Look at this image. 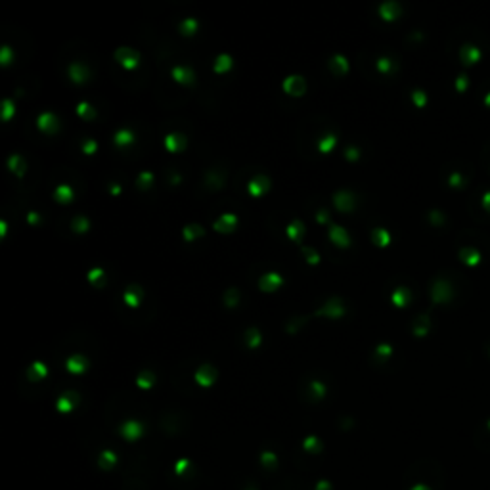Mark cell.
Instances as JSON below:
<instances>
[{"mask_svg": "<svg viewBox=\"0 0 490 490\" xmlns=\"http://www.w3.org/2000/svg\"><path fill=\"white\" fill-rule=\"evenodd\" d=\"M115 60L119 61L124 69H134L140 63V54L130 46H121L115 50Z\"/></svg>", "mask_w": 490, "mask_h": 490, "instance_id": "obj_1", "label": "cell"}, {"mask_svg": "<svg viewBox=\"0 0 490 490\" xmlns=\"http://www.w3.org/2000/svg\"><path fill=\"white\" fill-rule=\"evenodd\" d=\"M283 90L287 92L289 96H295V98H299V96H303L306 92V81L305 77H301V75H289V77H285V81H283Z\"/></svg>", "mask_w": 490, "mask_h": 490, "instance_id": "obj_2", "label": "cell"}, {"mask_svg": "<svg viewBox=\"0 0 490 490\" xmlns=\"http://www.w3.org/2000/svg\"><path fill=\"white\" fill-rule=\"evenodd\" d=\"M333 203L339 211L343 213H350L354 207H356V195L352 192H347V190H341L333 195Z\"/></svg>", "mask_w": 490, "mask_h": 490, "instance_id": "obj_3", "label": "cell"}, {"mask_svg": "<svg viewBox=\"0 0 490 490\" xmlns=\"http://www.w3.org/2000/svg\"><path fill=\"white\" fill-rule=\"evenodd\" d=\"M318 314H320V316H328V318L335 320V318H341V316L345 314V305H343V301H341V299L332 297L326 305L318 310Z\"/></svg>", "mask_w": 490, "mask_h": 490, "instance_id": "obj_4", "label": "cell"}, {"mask_svg": "<svg viewBox=\"0 0 490 490\" xmlns=\"http://www.w3.org/2000/svg\"><path fill=\"white\" fill-rule=\"evenodd\" d=\"M236 226H238V216H236L234 213L220 214L213 224V228L216 230V232H220V234H228V232L236 230Z\"/></svg>", "mask_w": 490, "mask_h": 490, "instance_id": "obj_5", "label": "cell"}, {"mask_svg": "<svg viewBox=\"0 0 490 490\" xmlns=\"http://www.w3.org/2000/svg\"><path fill=\"white\" fill-rule=\"evenodd\" d=\"M247 190H249V193L253 197H261L262 193H266L270 190V180L264 175H259V176H255L251 182L247 184Z\"/></svg>", "mask_w": 490, "mask_h": 490, "instance_id": "obj_6", "label": "cell"}, {"mask_svg": "<svg viewBox=\"0 0 490 490\" xmlns=\"http://www.w3.org/2000/svg\"><path fill=\"white\" fill-rule=\"evenodd\" d=\"M283 283V278L278 274V272H270V274H264L261 280H259V287L264 291V293H272L276 291L280 285Z\"/></svg>", "mask_w": 490, "mask_h": 490, "instance_id": "obj_7", "label": "cell"}, {"mask_svg": "<svg viewBox=\"0 0 490 490\" xmlns=\"http://www.w3.org/2000/svg\"><path fill=\"white\" fill-rule=\"evenodd\" d=\"M216 379V369L213 366H201L195 371V381L201 387H211Z\"/></svg>", "mask_w": 490, "mask_h": 490, "instance_id": "obj_8", "label": "cell"}, {"mask_svg": "<svg viewBox=\"0 0 490 490\" xmlns=\"http://www.w3.org/2000/svg\"><path fill=\"white\" fill-rule=\"evenodd\" d=\"M36 124H38V128L44 130V132H56L58 126H60V121H58V117H56L54 113L46 111V113H40V115H38Z\"/></svg>", "mask_w": 490, "mask_h": 490, "instance_id": "obj_9", "label": "cell"}, {"mask_svg": "<svg viewBox=\"0 0 490 490\" xmlns=\"http://www.w3.org/2000/svg\"><path fill=\"white\" fill-rule=\"evenodd\" d=\"M171 75H173V79H175L176 83H182V85H192V83L195 81L193 71H192L190 67H186V65H176V67H173Z\"/></svg>", "mask_w": 490, "mask_h": 490, "instance_id": "obj_10", "label": "cell"}, {"mask_svg": "<svg viewBox=\"0 0 490 490\" xmlns=\"http://www.w3.org/2000/svg\"><path fill=\"white\" fill-rule=\"evenodd\" d=\"M121 435L126 440H136V438H140V437H142V423H140V421H134V420L124 421L121 427Z\"/></svg>", "mask_w": 490, "mask_h": 490, "instance_id": "obj_11", "label": "cell"}, {"mask_svg": "<svg viewBox=\"0 0 490 490\" xmlns=\"http://www.w3.org/2000/svg\"><path fill=\"white\" fill-rule=\"evenodd\" d=\"M69 77H71L73 83L81 85V83H85L90 77V73H88L87 65H83V63H71L69 65Z\"/></svg>", "mask_w": 490, "mask_h": 490, "instance_id": "obj_12", "label": "cell"}, {"mask_svg": "<svg viewBox=\"0 0 490 490\" xmlns=\"http://www.w3.org/2000/svg\"><path fill=\"white\" fill-rule=\"evenodd\" d=\"M65 366H67V369H69L71 373H83V371H87L88 362H87V358H85L83 354H73V356L67 358Z\"/></svg>", "mask_w": 490, "mask_h": 490, "instance_id": "obj_13", "label": "cell"}, {"mask_svg": "<svg viewBox=\"0 0 490 490\" xmlns=\"http://www.w3.org/2000/svg\"><path fill=\"white\" fill-rule=\"evenodd\" d=\"M165 146H167V150H169V152L178 153L186 148V138H184L182 134H178V132L169 134V136L165 138Z\"/></svg>", "mask_w": 490, "mask_h": 490, "instance_id": "obj_14", "label": "cell"}, {"mask_svg": "<svg viewBox=\"0 0 490 490\" xmlns=\"http://www.w3.org/2000/svg\"><path fill=\"white\" fill-rule=\"evenodd\" d=\"M330 240L339 247H349V244H350V238L343 226H333L330 230Z\"/></svg>", "mask_w": 490, "mask_h": 490, "instance_id": "obj_15", "label": "cell"}, {"mask_svg": "<svg viewBox=\"0 0 490 490\" xmlns=\"http://www.w3.org/2000/svg\"><path fill=\"white\" fill-rule=\"evenodd\" d=\"M79 402V395L77 393H73V391H69V393H65V395H61L58 398V410L63 412V414H67V412H71L73 410V406Z\"/></svg>", "mask_w": 490, "mask_h": 490, "instance_id": "obj_16", "label": "cell"}, {"mask_svg": "<svg viewBox=\"0 0 490 490\" xmlns=\"http://www.w3.org/2000/svg\"><path fill=\"white\" fill-rule=\"evenodd\" d=\"M122 299H124V303H126L128 306L136 308V306L140 305V299H142V289H140L138 285H130V287L124 291Z\"/></svg>", "mask_w": 490, "mask_h": 490, "instance_id": "obj_17", "label": "cell"}, {"mask_svg": "<svg viewBox=\"0 0 490 490\" xmlns=\"http://www.w3.org/2000/svg\"><path fill=\"white\" fill-rule=\"evenodd\" d=\"M330 69L333 75H345L349 71V61L345 60L343 56H333L330 60Z\"/></svg>", "mask_w": 490, "mask_h": 490, "instance_id": "obj_18", "label": "cell"}, {"mask_svg": "<svg viewBox=\"0 0 490 490\" xmlns=\"http://www.w3.org/2000/svg\"><path fill=\"white\" fill-rule=\"evenodd\" d=\"M54 199L60 201V203H69V201L73 199V190H71V186L60 184V186L56 188V192H54Z\"/></svg>", "mask_w": 490, "mask_h": 490, "instance_id": "obj_19", "label": "cell"}, {"mask_svg": "<svg viewBox=\"0 0 490 490\" xmlns=\"http://www.w3.org/2000/svg\"><path fill=\"white\" fill-rule=\"evenodd\" d=\"M8 167H10V171L16 173L18 176H21V175L25 173V161H23V157L18 155V153H14V155L8 159Z\"/></svg>", "mask_w": 490, "mask_h": 490, "instance_id": "obj_20", "label": "cell"}, {"mask_svg": "<svg viewBox=\"0 0 490 490\" xmlns=\"http://www.w3.org/2000/svg\"><path fill=\"white\" fill-rule=\"evenodd\" d=\"M287 236L295 242H301V238L305 236V226L301 220H293L289 226H287Z\"/></svg>", "mask_w": 490, "mask_h": 490, "instance_id": "obj_21", "label": "cell"}, {"mask_svg": "<svg viewBox=\"0 0 490 490\" xmlns=\"http://www.w3.org/2000/svg\"><path fill=\"white\" fill-rule=\"evenodd\" d=\"M261 341H262V337H261V332L257 328H249L245 332V343H247L249 349H257L261 345Z\"/></svg>", "mask_w": 490, "mask_h": 490, "instance_id": "obj_22", "label": "cell"}, {"mask_svg": "<svg viewBox=\"0 0 490 490\" xmlns=\"http://www.w3.org/2000/svg\"><path fill=\"white\" fill-rule=\"evenodd\" d=\"M398 12H400V8H398L395 2H385V4H381V8H379V14H381L383 19H393V18H397Z\"/></svg>", "mask_w": 490, "mask_h": 490, "instance_id": "obj_23", "label": "cell"}, {"mask_svg": "<svg viewBox=\"0 0 490 490\" xmlns=\"http://www.w3.org/2000/svg\"><path fill=\"white\" fill-rule=\"evenodd\" d=\"M201 234H203V228H201L199 224H188L182 230V236L186 242H193V240L199 238Z\"/></svg>", "mask_w": 490, "mask_h": 490, "instance_id": "obj_24", "label": "cell"}, {"mask_svg": "<svg viewBox=\"0 0 490 490\" xmlns=\"http://www.w3.org/2000/svg\"><path fill=\"white\" fill-rule=\"evenodd\" d=\"M132 142H134L132 130L122 128V130H117V132H115V144H117V146H128V144H132Z\"/></svg>", "mask_w": 490, "mask_h": 490, "instance_id": "obj_25", "label": "cell"}, {"mask_svg": "<svg viewBox=\"0 0 490 490\" xmlns=\"http://www.w3.org/2000/svg\"><path fill=\"white\" fill-rule=\"evenodd\" d=\"M214 71L216 73H226L230 67H232V58L228 54H220L216 60H214Z\"/></svg>", "mask_w": 490, "mask_h": 490, "instance_id": "obj_26", "label": "cell"}, {"mask_svg": "<svg viewBox=\"0 0 490 490\" xmlns=\"http://www.w3.org/2000/svg\"><path fill=\"white\" fill-rule=\"evenodd\" d=\"M77 115H79L81 119H85V121H90V119H94L96 111H94V107H92L88 102H81V104L77 105Z\"/></svg>", "mask_w": 490, "mask_h": 490, "instance_id": "obj_27", "label": "cell"}, {"mask_svg": "<svg viewBox=\"0 0 490 490\" xmlns=\"http://www.w3.org/2000/svg\"><path fill=\"white\" fill-rule=\"evenodd\" d=\"M71 228L75 230V232H79V234H85L88 228H90V220L87 218V216H83V214H79V216H75L73 218V222H71Z\"/></svg>", "mask_w": 490, "mask_h": 490, "instance_id": "obj_28", "label": "cell"}, {"mask_svg": "<svg viewBox=\"0 0 490 490\" xmlns=\"http://www.w3.org/2000/svg\"><path fill=\"white\" fill-rule=\"evenodd\" d=\"M371 240H373V244L375 245L385 247V245H389V234H387V230H383V228H375V230L371 232Z\"/></svg>", "mask_w": 490, "mask_h": 490, "instance_id": "obj_29", "label": "cell"}, {"mask_svg": "<svg viewBox=\"0 0 490 490\" xmlns=\"http://www.w3.org/2000/svg\"><path fill=\"white\" fill-rule=\"evenodd\" d=\"M46 373H48V368L44 366L42 362H35L29 369V377L31 379H35V381H38V379L46 377Z\"/></svg>", "mask_w": 490, "mask_h": 490, "instance_id": "obj_30", "label": "cell"}, {"mask_svg": "<svg viewBox=\"0 0 490 490\" xmlns=\"http://www.w3.org/2000/svg\"><path fill=\"white\" fill-rule=\"evenodd\" d=\"M136 383H138L140 389H150V387H153V383H155V375H153L152 371H142V373L138 375Z\"/></svg>", "mask_w": 490, "mask_h": 490, "instance_id": "obj_31", "label": "cell"}, {"mask_svg": "<svg viewBox=\"0 0 490 490\" xmlns=\"http://www.w3.org/2000/svg\"><path fill=\"white\" fill-rule=\"evenodd\" d=\"M337 144V138L333 136V134H328L326 138H322L320 140V144H318V150L322 153H330L332 150H333V146Z\"/></svg>", "mask_w": 490, "mask_h": 490, "instance_id": "obj_32", "label": "cell"}, {"mask_svg": "<svg viewBox=\"0 0 490 490\" xmlns=\"http://www.w3.org/2000/svg\"><path fill=\"white\" fill-rule=\"evenodd\" d=\"M115 463H117V456H115L113 452H109V450L102 452V456H100V465H102L104 469H109V467H113Z\"/></svg>", "mask_w": 490, "mask_h": 490, "instance_id": "obj_33", "label": "cell"}, {"mask_svg": "<svg viewBox=\"0 0 490 490\" xmlns=\"http://www.w3.org/2000/svg\"><path fill=\"white\" fill-rule=\"evenodd\" d=\"M224 303H226V306H230V308H234V306L238 305L240 303V291L238 289H228L226 293H224Z\"/></svg>", "mask_w": 490, "mask_h": 490, "instance_id": "obj_34", "label": "cell"}, {"mask_svg": "<svg viewBox=\"0 0 490 490\" xmlns=\"http://www.w3.org/2000/svg\"><path fill=\"white\" fill-rule=\"evenodd\" d=\"M180 31H182L184 35H193L197 31V19L195 18H186L180 23Z\"/></svg>", "mask_w": 490, "mask_h": 490, "instance_id": "obj_35", "label": "cell"}, {"mask_svg": "<svg viewBox=\"0 0 490 490\" xmlns=\"http://www.w3.org/2000/svg\"><path fill=\"white\" fill-rule=\"evenodd\" d=\"M138 188H142V190H146V188H150L153 184V173L150 171H142L140 175H138Z\"/></svg>", "mask_w": 490, "mask_h": 490, "instance_id": "obj_36", "label": "cell"}, {"mask_svg": "<svg viewBox=\"0 0 490 490\" xmlns=\"http://www.w3.org/2000/svg\"><path fill=\"white\" fill-rule=\"evenodd\" d=\"M303 255H305L308 264H318V262H320V255H318L312 247H303Z\"/></svg>", "mask_w": 490, "mask_h": 490, "instance_id": "obj_37", "label": "cell"}, {"mask_svg": "<svg viewBox=\"0 0 490 490\" xmlns=\"http://www.w3.org/2000/svg\"><path fill=\"white\" fill-rule=\"evenodd\" d=\"M14 111H16L14 102H12V100H4V102H2V119L8 121V119L14 115Z\"/></svg>", "mask_w": 490, "mask_h": 490, "instance_id": "obj_38", "label": "cell"}, {"mask_svg": "<svg viewBox=\"0 0 490 490\" xmlns=\"http://www.w3.org/2000/svg\"><path fill=\"white\" fill-rule=\"evenodd\" d=\"M104 276H105V272H104L102 268H94V270L88 272V280H90L92 283L102 285V283H104Z\"/></svg>", "mask_w": 490, "mask_h": 490, "instance_id": "obj_39", "label": "cell"}, {"mask_svg": "<svg viewBox=\"0 0 490 490\" xmlns=\"http://www.w3.org/2000/svg\"><path fill=\"white\" fill-rule=\"evenodd\" d=\"M310 389H312V393H314V397L316 398H322L326 395V387H324V383H320V381H312V383H310Z\"/></svg>", "mask_w": 490, "mask_h": 490, "instance_id": "obj_40", "label": "cell"}, {"mask_svg": "<svg viewBox=\"0 0 490 490\" xmlns=\"http://www.w3.org/2000/svg\"><path fill=\"white\" fill-rule=\"evenodd\" d=\"M318 448H320V440H318L316 437H306L305 450H308V452H316Z\"/></svg>", "mask_w": 490, "mask_h": 490, "instance_id": "obj_41", "label": "cell"}, {"mask_svg": "<svg viewBox=\"0 0 490 490\" xmlns=\"http://www.w3.org/2000/svg\"><path fill=\"white\" fill-rule=\"evenodd\" d=\"M10 61H12V48L10 46H2V50H0V63L8 65Z\"/></svg>", "mask_w": 490, "mask_h": 490, "instance_id": "obj_42", "label": "cell"}, {"mask_svg": "<svg viewBox=\"0 0 490 490\" xmlns=\"http://www.w3.org/2000/svg\"><path fill=\"white\" fill-rule=\"evenodd\" d=\"M98 150V144L92 140V138H87L85 142H83V152L87 153V155H92V153H96Z\"/></svg>", "mask_w": 490, "mask_h": 490, "instance_id": "obj_43", "label": "cell"}, {"mask_svg": "<svg viewBox=\"0 0 490 490\" xmlns=\"http://www.w3.org/2000/svg\"><path fill=\"white\" fill-rule=\"evenodd\" d=\"M406 299H408V293H406V289H397V291H395V295H393V301H395L398 306L404 305V301H406Z\"/></svg>", "mask_w": 490, "mask_h": 490, "instance_id": "obj_44", "label": "cell"}, {"mask_svg": "<svg viewBox=\"0 0 490 490\" xmlns=\"http://www.w3.org/2000/svg\"><path fill=\"white\" fill-rule=\"evenodd\" d=\"M207 184H209V188H220V186H222V178H220L218 175L209 173V175H207Z\"/></svg>", "mask_w": 490, "mask_h": 490, "instance_id": "obj_45", "label": "cell"}, {"mask_svg": "<svg viewBox=\"0 0 490 490\" xmlns=\"http://www.w3.org/2000/svg\"><path fill=\"white\" fill-rule=\"evenodd\" d=\"M261 461H262L264 465H272V463H276V454H272V452H264V454L261 456Z\"/></svg>", "mask_w": 490, "mask_h": 490, "instance_id": "obj_46", "label": "cell"}, {"mask_svg": "<svg viewBox=\"0 0 490 490\" xmlns=\"http://www.w3.org/2000/svg\"><path fill=\"white\" fill-rule=\"evenodd\" d=\"M188 465H190V461H188V459H178V463H176V473H178V475H182L184 471L188 469Z\"/></svg>", "mask_w": 490, "mask_h": 490, "instance_id": "obj_47", "label": "cell"}, {"mask_svg": "<svg viewBox=\"0 0 490 490\" xmlns=\"http://www.w3.org/2000/svg\"><path fill=\"white\" fill-rule=\"evenodd\" d=\"M389 67H391V61L387 60V58H381V60L377 61V69L379 71H389Z\"/></svg>", "mask_w": 490, "mask_h": 490, "instance_id": "obj_48", "label": "cell"}, {"mask_svg": "<svg viewBox=\"0 0 490 490\" xmlns=\"http://www.w3.org/2000/svg\"><path fill=\"white\" fill-rule=\"evenodd\" d=\"M377 354L389 356V354H391V347H389V345H379V347H377Z\"/></svg>", "mask_w": 490, "mask_h": 490, "instance_id": "obj_49", "label": "cell"}, {"mask_svg": "<svg viewBox=\"0 0 490 490\" xmlns=\"http://www.w3.org/2000/svg\"><path fill=\"white\" fill-rule=\"evenodd\" d=\"M347 159H350V161H352V159H358V150H356V148H349V150H347Z\"/></svg>", "mask_w": 490, "mask_h": 490, "instance_id": "obj_50", "label": "cell"}, {"mask_svg": "<svg viewBox=\"0 0 490 490\" xmlns=\"http://www.w3.org/2000/svg\"><path fill=\"white\" fill-rule=\"evenodd\" d=\"M318 222H328V211H320L318 216H316Z\"/></svg>", "mask_w": 490, "mask_h": 490, "instance_id": "obj_51", "label": "cell"}, {"mask_svg": "<svg viewBox=\"0 0 490 490\" xmlns=\"http://www.w3.org/2000/svg\"><path fill=\"white\" fill-rule=\"evenodd\" d=\"M27 220H29L31 224H36V222H38V214H36V213H31L29 216H27Z\"/></svg>", "mask_w": 490, "mask_h": 490, "instance_id": "obj_52", "label": "cell"}, {"mask_svg": "<svg viewBox=\"0 0 490 490\" xmlns=\"http://www.w3.org/2000/svg\"><path fill=\"white\" fill-rule=\"evenodd\" d=\"M316 490H330V485H328L326 481H322V483L318 485V489H316Z\"/></svg>", "mask_w": 490, "mask_h": 490, "instance_id": "obj_53", "label": "cell"}, {"mask_svg": "<svg viewBox=\"0 0 490 490\" xmlns=\"http://www.w3.org/2000/svg\"><path fill=\"white\" fill-rule=\"evenodd\" d=\"M119 192H121V186H117V184H113V186H111V193H113V195H117V193H119Z\"/></svg>", "mask_w": 490, "mask_h": 490, "instance_id": "obj_54", "label": "cell"}, {"mask_svg": "<svg viewBox=\"0 0 490 490\" xmlns=\"http://www.w3.org/2000/svg\"><path fill=\"white\" fill-rule=\"evenodd\" d=\"M412 490H431V489H429V487H425V485H416V487H414Z\"/></svg>", "mask_w": 490, "mask_h": 490, "instance_id": "obj_55", "label": "cell"}]
</instances>
